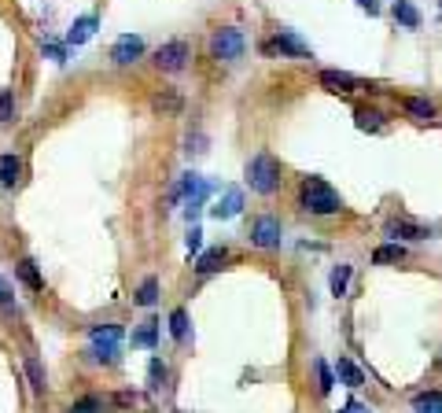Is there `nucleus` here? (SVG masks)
Returning a JSON list of instances; mask_svg holds the SVG:
<instances>
[{"label":"nucleus","instance_id":"31","mask_svg":"<svg viewBox=\"0 0 442 413\" xmlns=\"http://www.w3.org/2000/svg\"><path fill=\"white\" fill-rule=\"evenodd\" d=\"M151 103H155V111H166V115H173L177 107H181V100H177L173 93H166V96H155Z\"/></svg>","mask_w":442,"mask_h":413},{"label":"nucleus","instance_id":"8","mask_svg":"<svg viewBox=\"0 0 442 413\" xmlns=\"http://www.w3.org/2000/svg\"><path fill=\"white\" fill-rule=\"evenodd\" d=\"M144 56V41L137 34H125L115 41V49H110V59L118 63V67H129V63H137Z\"/></svg>","mask_w":442,"mask_h":413},{"label":"nucleus","instance_id":"10","mask_svg":"<svg viewBox=\"0 0 442 413\" xmlns=\"http://www.w3.org/2000/svg\"><path fill=\"white\" fill-rule=\"evenodd\" d=\"M321 85L328 93H358L361 89V81L346 71H321Z\"/></svg>","mask_w":442,"mask_h":413},{"label":"nucleus","instance_id":"25","mask_svg":"<svg viewBox=\"0 0 442 413\" xmlns=\"http://www.w3.org/2000/svg\"><path fill=\"white\" fill-rule=\"evenodd\" d=\"M314 369H317V391H321V395H328V391H332V384H336V377H332V369H328V362H314Z\"/></svg>","mask_w":442,"mask_h":413},{"label":"nucleus","instance_id":"26","mask_svg":"<svg viewBox=\"0 0 442 413\" xmlns=\"http://www.w3.org/2000/svg\"><path fill=\"white\" fill-rule=\"evenodd\" d=\"M346 285H350V266L343 262V266L332 270V295H343V292H346Z\"/></svg>","mask_w":442,"mask_h":413},{"label":"nucleus","instance_id":"13","mask_svg":"<svg viewBox=\"0 0 442 413\" xmlns=\"http://www.w3.org/2000/svg\"><path fill=\"white\" fill-rule=\"evenodd\" d=\"M22 181V159L19 155H0V188H15Z\"/></svg>","mask_w":442,"mask_h":413},{"label":"nucleus","instance_id":"23","mask_svg":"<svg viewBox=\"0 0 442 413\" xmlns=\"http://www.w3.org/2000/svg\"><path fill=\"white\" fill-rule=\"evenodd\" d=\"M170 332H173L177 343L188 340V314H185V310H173V314H170Z\"/></svg>","mask_w":442,"mask_h":413},{"label":"nucleus","instance_id":"9","mask_svg":"<svg viewBox=\"0 0 442 413\" xmlns=\"http://www.w3.org/2000/svg\"><path fill=\"white\" fill-rule=\"evenodd\" d=\"M387 236L391 240H428L431 229L420 222H409V218H394V222H387Z\"/></svg>","mask_w":442,"mask_h":413},{"label":"nucleus","instance_id":"12","mask_svg":"<svg viewBox=\"0 0 442 413\" xmlns=\"http://www.w3.org/2000/svg\"><path fill=\"white\" fill-rule=\"evenodd\" d=\"M96 26H100V19H96V15H81V19H74V26L66 30V45H74V49L85 45V41L96 34Z\"/></svg>","mask_w":442,"mask_h":413},{"label":"nucleus","instance_id":"32","mask_svg":"<svg viewBox=\"0 0 442 413\" xmlns=\"http://www.w3.org/2000/svg\"><path fill=\"white\" fill-rule=\"evenodd\" d=\"M207 151V137L203 133H188V155H203Z\"/></svg>","mask_w":442,"mask_h":413},{"label":"nucleus","instance_id":"5","mask_svg":"<svg viewBox=\"0 0 442 413\" xmlns=\"http://www.w3.org/2000/svg\"><path fill=\"white\" fill-rule=\"evenodd\" d=\"M188 56H192V52H188V41H166V45L155 52V67L177 74V71L188 67Z\"/></svg>","mask_w":442,"mask_h":413},{"label":"nucleus","instance_id":"17","mask_svg":"<svg viewBox=\"0 0 442 413\" xmlns=\"http://www.w3.org/2000/svg\"><path fill=\"white\" fill-rule=\"evenodd\" d=\"M336 373H339V380H343L346 387H361V384H365V377H361V369H358V365H354L350 358H339V362H336Z\"/></svg>","mask_w":442,"mask_h":413},{"label":"nucleus","instance_id":"29","mask_svg":"<svg viewBox=\"0 0 442 413\" xmlns=\"http://www.w3.org/2000/svg\"><path fill=\"white\" fill-rule=\"evenodd\" d=\"M103 409V402L96 399V395H85V399H78L74 406H71V413H100Z\"/></svg>","mask_w":442,"mask_h":413},{"label":"nucleus","instance_id":"35","mask_svg":"<svg viewBox=\"0 0 442 413\" xmlns=\"http://www.w3.org/2000/svg\"><path fill=\"white\" fill-rule=\"evenodd\" d=\"M358 8H365L369 15H376V11H380V0H358Z\"/></svg>","mask_w":442,"mask_h":413},{"label":"nucleus","instance_id":"33","mask_svg":"<svg viewBox=\"0 0 442 413\" xmlns=\"http://www.w3.org/2000/svg\"><path fill=\"white\" fill-rule=\"evenodd\" d=\"M199 236H203V233H199V229L192 225V233H188V240H185V248H188V255H195V251H199V244H203V240H199Z\"/></svg>","mask_w":442,"mask_h":413},{"label":"nucleus","instance_id":"21","mask_svg":"<svg viewBox=\"0 0 442 413\" xmlns=\"http://www.w3.org/2000/svg\"><path fill=\"white\" fill-rule=\"evenodd\" d=\"M406 251H402V244H384V248H376L372 251V262L376 266H387V262H398Z\"/></svg>","mask_w":442,"mask_h":413},{"label":"nucleus","instance_id":"28","mask_svg":"<svg viewBox=\"0 0 442 413\" xmlns=\"http://www.w3.org/2000/svg\"><path fill=\"white\" fill-rule=\"evenodd\" d=\"M148 377H151V387H166V380H170V369L155 358L151 365H148Z\"/></svg>","mask_w":442,"mask_h":413},{"label":"nucleus","instance_id":"7","mask_svg":"<svg viewBox=\"0 0 442 413\" xmlns=\"http://www.w3.org/2000/svg\"><path fill=\"white\" fill-rule=\"evenodd\" d=\"M265 52L269 56H292V59H309V45H302V41L292 34V30H280L269 45H265Z\"/></svg>","mask_w":442,"mask_h":413},{"label":"nucleus","instance_id":"14","mask_svg":"<svg viewBox=\"0 0 442 413\" xmlns=\"http://www.w3.org/2000/svg\"><path fill=\"white\" fill-rule=\"evenodd\" d=\"M15 273H19V280H22V285H26L30 292H41V288H44V280H41V273H37V262H34V258H22V262L15 266Z\"/></svg>","mask_w":442,"mask_h":413},{"label":"nucleus","instance_id":"27","mask_svg":"<svg viewBox=\"0 0 442 413\" xmlns=\"http://www.w3.org/2000/svg\"><path fill=\"white\" fill-rule=\"evenodd\" d=\"M354 118H358V129H380L384 126V115L380 111H369V107H361Z\"/></svg>","mask_w":442,"mask_h":413},{"label":"nucleus","instance_id":"34","mask_svg":"<svg viewBox=\"0 0 442 413\" xmlns=\"http://www.w3.org/2000/svg\"><path fill=\"white\" fill-rule=\"evenodd\" d=\"M44 52H48V56H52L56 63H66V52H63L59 45H52V41H44Z\"/></svg>","mask_w":442,"mask_h":413},{"label":"nucleus","instance_id":"6","mask_svg":"<svg viewBox=\"0 0 442 413\" xmlns=\"http://www.w3.org/2000/svg\"><path fill=\"white\" fill-rule=\"evenodd\" d=\"M251 244H255V248H265V251L280 248V222L273 218V214H262V218H255V225H251Z\"/></svg>","mask_w":442,"mask_h":413},{"label":"nucleus","instance_id":"30","mask_svg":"<svg viewBox=\"0 0 442 413\" xmlns=\"http://www.w3.org/2000/svg\"><path fill=\"white\" fill-rule=\"evenodd\" d=\"M15 118V96L8 89H0V122H11Z\"/></svg>","mask_w":442,"mask_h":413},{"label":"nucleus","instance_id":"1","mask_svg":"<svg viewBox=\"0 0 442 413\" xmlns=\"http://www.w3.org/2000/svg\"><path fill=\"white\" fill-rule=\"evenodd\" d=\"M299 203H302V210H309V214H339L343 210V200H339V192L332 188L328 181H321V178H306L302 181V188H299Z\"/></svg>","mask_w":442,"mask_h":413},{"label":"nucleus","instance_id":"15","mask_svg":"<svg viewBox=\"0 0 442 413\" xmlns=\"http://www.w3.org/2000/svg\"><path fill=\"white\" fill-rule=\"evenodd\" d=\"M225 258H229V251H225V248H210L207 255H199L195 270L203 273V277H207V273H217V270H221V262H225Z\"/></svg>","mask_w":442,"mask_h":413},{"label":"nucleus","instance_id":"18","mask_svg":"<svg viewBox=\"0 0 442 413\" xmlns=\"http://www.w3.org/2000/svg\"><path fill=\"white\" fill-rule=\"evenodd\" d=\"M133 299H137V307H155V302H159V280H155V277H144Z\"/></svg>","mask_w":442,"mask_h":413},{"label":"nucleus","instance_id":"24","mask_svg":"<svg viewBox=\"0 0 442 413\" xmlns=\"http://www.w3.org/2000/svg\"><path fill=\"white\" fill-rule=\"evenodd\" d=\"M413 409H416V413H442V399L435 395V391H428V395H416Z\"/></svg>","mask_w":442,"mask_h":413},{"label":"nucleus","instance_id":"16","mask_svg":"<svg viewBox=\"0 0 442 413\" xmlns=\"http://www.w3.org/2000/svg\"><path fill=\"white\" fill-rule=\"evenodd\" d=\"M406 111H409L416 122H431V118H435V103H431L428 96H409V100H406Z\"/></svg>","mask_w":442,"mask_h":413},{"label":"nucleus","instance_id":"2","mask_svg":"<svg viewBox=\"0 0 442 413\" xmlns=\"http://www.w3.org/2000/svg\"><path fill=\"white\" fill-rule=\"evenodd\" d=\"M247 185L258 195H273L280 188V163L269 155V151H258V155L247 163Z\"/></svg>","mask_w":442,"mask_h":413},{"label":"nucleus","instance_id":"19","mask_svg":"<svg viewBox=\"0 0 442 413\" xmlns=\"http://www.w3.org/2000/svg\"><path fill=\"white\" fill-rule=\"evenodd\" d=\"M394 19H398L406 30H416V26H420V11L409 4V0H398V4H394Z\"/></svg>","mask_w":442,"mask_h":413},{"label":"nucleus","instance_id":"36","mask_svg":"<svg viewBox=\"0 0 442 413\" xmlns=\"http://www.w3.org/2000/svg\"><path fill=\"white\" fill-rule=\"evenodd\" d=\"M343 413H365V409H361V406H358V402H350V406H346V409H343Z\"/></svg>","mask_w":442,"mask_h":413},{"label":"nucleus","instance_id":"3","mask_svg":"<svg viewBox=\"0 0 442 413\" xmlns=\"http://www.w3.org/2000/svg\"><path fill=\"white\" fill-rule=\"evenodd\" d=\"M88 355L96 362H118L122 355V329L118 325H93V332H88Z\"/></svg>","mask_w":442,"mask_h":413},{"label":"nucleus","instance_id":"11","mask_svg":"<svg viewBox=\"0 0 442 413\" xmlns=\"http://www.w3.org/2000/svg\"><path fill=\"white\" fill-rule=\"evenodd\" d=\"M243 210V192L240 188H225V195L210 207V214L214 218H236V214Z\"/></svg>","mask_w":442,"mask_h":413},{"label":"nucleus","instance_id":"4","mask_svg":"<svg viewBox=\"0 0 442 413\" xmlns=\"http://www.w3.org/2000/svg\"><path fill=\"white\" fill-rule=\"evenodd\" d=\"M243 52H247V37H243L236 26H225L210 37V56L214 59H225V63H236Z\"/></svg>","mask_w":442,"mask_h":413},{"label":"nucleus","instance_id":"22","mask_svg":"<svg viewBox=\"0 0 442 413\" xmlns=\"http://www.w3.org/2000/svg\"><path fill=\"white\" fill-rule=\"evenodd\" d=\"M155 340H159V325L155 321H144V329L133 332V347H155Z\"/></svg>","mask_w":442,"mask_h":413},{"label":"nucleus","instance_id":"20","mask_svg":"<svg viewBox=\"0 0 442 413\" xmlns=\"http://www.w3.org/2000/svg\"><path fill=\"white\" fill-rule=\"evenodd\" d=\"M22 365H26V377H30V387H34V395H44V387H48V384H44V365L30 355L26 362H22Z\"/></svg>","mask_w":442,"mask_h":413}]
</instances>
